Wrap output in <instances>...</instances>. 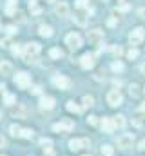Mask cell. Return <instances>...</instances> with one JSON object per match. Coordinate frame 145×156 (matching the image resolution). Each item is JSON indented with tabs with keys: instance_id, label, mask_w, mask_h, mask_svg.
<instances>
[{
	"instance_id": "6da1fadb",
	"label": "cell",
	"mask_w": 145,
	"mask_h": 156,
	"mask_svg": "<svg viewBox=\"0 0 145 156\" xmlns=\"http://www.w3.org/2000/svg\"><path fill=\"white\" fill-rule=\"evenodd\" d=\"M38 53H40V45H38L36 42H31V44H26V45H24L22 56H24L26 62H35V58L38 56Z\"/></svg>"
},
{
	"instance_id": "7a4b0ae2",
	"label": "cell",
	"mask_w": 145,
	"mask_h": 156,
	"mask_svg": "<svg viewBox=\"0 0 145 156\" xmlns=\"http://www.w3.org/2000/svg\"><path fill=\"white\" fill-rule=\"evenodd\" d=\"M72 127H74V122L71 118H64L62 122L53 125V131L55 133H69V131H72Z\"/></svg>"
},
{
	"instance_id": "3957f363",
	"label": "cell",
	"mask_w": 145,
	"mask_h": 156,
	"mask_svg": "<svg viewBox=\"0 0 145 156\" xmlns=\"http://www.w3.org/2000/svg\"><path fill=\"white\" fill-rule=\"evenodd\" d=\"M133 144H134V136L129 134V133H123L116 138V145L122 147V149H129V147H133Z\"/></svg>"
},
{
	"instance_id": "277c9868",
	"label": "cell",
	"mask_w": 145,
	"mask_h": 156,
	"mask_svg": "<svg viewBox=\"0 0 145 156\" xmlns=\"http://www.w3.org/2000/svg\"><path fill=\"white\" fill-rule=\"evenodd\" d=\"M122 102H123V96H122V93L118 89H111L107 93V104L109 105L116 107V105H122Z\"/></svg>"
},
{
	"instance_id": "5b68a950",
	"label": "cell",
	"mask_w": 145,
	"mask_h": 156,
	"mask_svg": "<svg viewBox=\"0 0 145 156\" xmlns=\"http://www.w3.org/2000/svg\"><path fill=\"white\" fill-rule=\"evenodd\" d=\"M143 38H145V29L143 27H134V29L129 33V42H131L133 45H138Z\"/></svg>"
},
{
	"instance_id": "8992f818",
	"label": "cell",
	"mask_w": 145,
	"mask_h": 156,
	"mask_svg": "<svg viewBox=\"0 0 145 156\" xmlns=\"http://www.w3.org/2000/svg\"><path fill=\"white\" fill-rule=\"evenodd\" d=\"M87 40L93 45H100L104 42V31L102 29H91V31H87Z\"/></svg>"
},
{
	"instance_id": "52a82bcc",
	"label": "cell",
	"mask_w": 145,
	"mask_h": 156,
	"mask_svg": "<svg viewBox=\"0 0 145 156\" xmlns=\"http://www.w3.org/2000/svg\"><path fill=\"white\" fill-rule=\"evenodd\" d=\"M15 83L20 87V89H27L29 85H31V75H27V73H16V76H15Z\"/></svg>"
},
{
	"instance_id": "ba28073f",
	"label": "cell",
	"mask_w": 145,
	"mask_h": 156,
	"mask_svg": "<svg viewBox=\"0 0 145 156\" xmlns=\"http://www.w3.org/2000/svg\"><path fill=\"white\" fill-rule=\"evenodd\" d=\"M65 44L69 45V49L76 51V49H80V45H82V37H80L78 33H69V35L65 37Z\"/></svg>"
},
{
	"instance_id": "9c48e42d",
	"label": "cell",
	"mask_w": 145,
	"mask_h": 156,
	"mask_svg": "<svg viewBox=\"0 0 145 156\" xmlns=\"http://www.w3.org/2000/svg\"><path fill=\"white\" fill-rule=\"evenodd\" d=\"M55 105H56V100L53 96H42L40 98V109L51 111V109H55Z\"/></svg>"
},
{
	"instance_id": "30bf717a",
	"label": "cell",
	"mask_w": 145,
	"mask_h": 156,
	"mask_svg": "<svg viewBox=\"0 0 145 156\" xmlns=\"http://www.w3.org/2000/svg\"><path fill=\"white\" fill-rule=\"evenodd\" d=\"M53 83L58 87V89H69L71 87V80L67 76H64V75H58V76L53 78Z\"/></svg>"
},
{
	"instance_id": "8fae6325",
	"label": "cell",
	"mask_w": 145,
	"mask_h": 156,
	"mask_svg": "<svg viewBox=\"0 0 145 156\" xmlns=\"http://www.w3.org/2000/svg\"><path fill=\"white\" fill-rule=\"evenodd\" d=\"M80 66L83 67V69H91L93 66H94V55H83L82 58H80Z\"/></svg>"
},
{
	"instance_id": "7c38bea8",
	"label": "cell",
	"mask_w": 145,
	"mask_h": 156,
	"mask_svg": "<svg viewBox=\"0 0 145 156\" xmlns=\"http://www.w3.org/2000/svg\"><path fill=\"white\" fill-rule=\"evenodd\" d=\"M55 13H56L58 16H67V15H69L67 4H65V2H58V4L55 5Z\"/></svg>"
},
{
	"instance_id": "4fadbf2b",
	"label": "cell",
	"mask_w": 145,
	"mask_h": 156,
	"mask_svg": "<svg viewBox=\"0 0 145 156\" xmlns=\"http://www.w3.org/2000/svg\"><path fill=\"white\" fill-rule=\"evenodd\" d=\"M100 127H102V131H104V133H112V131H114L112 118H104V120L100 122Z\"/></svg>"
},
{
	"instance_id": "5bb4252c",
	"label": "cell",
	"mask_w": 145,
	"mask_h": 156,
	"mask_svg": "<svg viewBox=\"0 0 145 156\" xmlns=\"http://www.w3.org/2000/svg\"><path fill=\"white\" fill-rule=\"evenodd\" d=\"M72 20H74L78 26H85V24H87V16H85V13H83V11H76V13H74V16H72Z\"/></svg>"
},
{
	"instance_id": "9a60e30c",
	"label": "cell",
	"mask_w": 145,
	"mask_h": 156,
	"mask_svg": "<svg viewBox=\"0 0 145 156\" xmlns=\"http://www.w3.org/2000/svg\"><path fill=\"white\" fill-rule=\"evenodd\" d=\"M38 33H40V37H44V38H49V37H53V27H51V26H45V24H42V26L38 27Z\"/></svg>"
},
{
	"instance_id": "2e32d148",
	"label": "cell",
	"mask_w": 145,
	"mask_h": 156,
	"mask_svg": "<svg viewBox=\"0 0 145 156\" xmlns=\"http://www.w3.org/2000/svg\"><path fill=\"white\" fill-rule=\"evenodd\" d=\"M11 73H13V66H11L9 62H0V75L7 76V75H11Z\"/></svg>"
},
{
	"instance_id": "e0dca14e",
	"label": "cell",
	"mask_w": 145,
	"mask_h": 156,
	"mask_svg": "<svg viewBox=\"0 0 145 156\" xmlns=\"http://www.w3.org/2000/svg\"><path fill=\"white\" fill-rule=\"evenodd\" d=\"M112 123H114V127H118V129H123V127H125V116H122V115H116V116H112Z\"/></svg>"
},
{
	"instance_id": "ac0fdd59",
	"label": "cell",
	"mask_w": 145,
	"mask_h": 156,
	"mask_svg": "<svg viewBox=\"0 0 145 156\" xmlns=\"http://www.w3.org/2000/svg\"><path fill=\"white\" fill-rule=\"evenodd\" d=\"M82 105H83V107H87V109H89V107H93V105H94V98H93L91 94H85V96L82 98Z\"/></svg>"
},
{
	"instance_id": "d6986e66",
	"label": "cell",
	"mask_w": 145,
	"mask_h": 156,
	"mask_svg": "<svg viewBox=\"0 0 145 156\" xmlns=\"http://www.w3.org/2000/svg\"><path fill=\"white\" fill-rule=\"evenodd\" d=\"M40 147H42L44 151H47V153H51V147H53V142H51L49 138H42V140H40Z\"/></svg>"
},
{
	"instance_id": "ffe728a7",
	"label": "cell",
	"mask_w": 145,
	"mask_h": 156,
	"mask_svg": "<svg viewBox=\"0 0 145 156\" xmlns=\"http://www.w3.org/2000/svg\"><path fill=\"white\" fill-rule=\"evenodd\" d=\"M65 109H67L69 113H74V115H78V113H80V105H76L72 100H69V102L65 104Z\"/></svg>"
},
{
	"instance_id": "44dd1931",
	"label": "cell",
	"mask_w": 145,
	"mask_h": 156,
	"mask_svg": "<svg viewBox=\"0 0 145 156\" xmlns=\"http://www.w3.org/2000/svg\"><path fill=\"white\" fill-rule=\"evenodd\" d=\"M129 93H131V96H134V98L140 96V94H142L140 85H138V83H131V85H129Z\"/></svg>"
},
{
	"instance_id": "7402d4cb",
	"label": "cell",
	"mask_w": 145,
	"mask_h": 156,
	"mask_svg": "<svg viewBox=\"0 0 145 156\" xmlns=\"http://www.w3.org/2000/svg\"><path fill=\"white\" fill-rule=\"evenodd\" d=\"M69 149L71 151H80L82 149V140H69Z\"/></svg>"
},
{
	"instance_id": "603a6c76",
	"label": "cell",
	"mask_w": 145,
	"mask_h": 156,
	"mask_svg": "<svg viewBox=\"0 0 145 156\" xmlns=\"http://www.w3.org/2000/svg\"><path fill=\"white\" fill-rule=\"evenodd\" d=\"M16 9V0H7V7H5V13L7 15H13Z\"/></svg>"
},
{
	"instance_id": "cb8c5ba5",
	"label": "cell",
	"mask_w": 145,
	"mask_h": 156,
	"mask_svg": "<svg viewBox=\"0 0 145 156\" xmlns=\"http://www.w3.org/2000/svg\"><path fill=\"white\" fill-rule=\"evenodd\" d=\"M62 55H64V53H62L58 47H53V49L49 51V56H51V58H55V60H56V58H62Z\"/></svg>"
},
{
	"instance_id": "d4e9b609",
	"label": "cell",
	"mask_w": 145,
	"mask_h": 156,
	"mask_svg": "<svg viewBox=\"0 0 145 156\" xmlns=\"http://www.w3.org/2000/svg\"><path fill=\"white\" fill-rule=\"evenodd\" d=\"M111 67H112V71H116V73H122V71H123V64H122L120 60H114Z\"/></svg>"
},
{
	"instance_id": "484cf974",
	"label": "cell",
	"mask_w": 145,
	"mask_h": 156,
	"mask_svg": "<svg viewBox=\"0 0 145 156\" xmlns=\"http://www.w3.org/2000/svg\"><path fill=\"white\" fill-rule=\"evenodd\" d=\"M9 133H11L13 136H20V134H22V129H20L16 123H13V125L9 127Z\"/></svg>"
},
{
	"instance_id": "4316f807",
	"label": "cell",
	"mask_w": 145,
	"mask_h": 156,
	"mask_svg": "<svg viewBox=\"0 0 145 156\" xmlns=\"http://www.w3.org/2000/svg\"><path fill=\"white\" fill-rule=\"evenodd\" d=\"M11 113H13V116H20V118L26 116V109H24V107H15Z\"/></svg>"
},
{
	"instance_id": "83f0119b",
	"label": "cell",
	"mask_w": 145,
	"mask_h": 156,
	"mask_svg": "<svg viewBox=\"0 0 145 156\" xmlns=\"http://www.w3.org/2000/svg\"><path fill=\"white\" fill-rule=\"evenodd\" d=\"M112 153H114V149L111 145H102V154L104 156H112Z\"/></svg>"
},
{
	"instance_id": "f1b7e54d",
	"label": "cell",
	"mask_w": 145,
	"mask_h": 156,
	"mask_svg": "<svg viewBox=\"0 0 145 156\" xmlns=\"http://www.w3.org/2000/svg\"><path fill=\"white\" fill-rule=\"evenodd\" d=\"M4 102H5L7 105H13V104H15V96L9 94V93H4Z\"/></svg>"
},
{
	"instance_id": "f546056e",
	"label": "cell",
	"mask_w": 145,
	"mask_h": 156,
	"mask_svg": "<svg viewBox=\"0 0 145 156\" xmlns=\"http://www.w3.org/2000/svg\"><path fill=\"white\" fill-rule=\"evenodd\" d=\"M11 53H13L15 56H18V55H22V53H24V49H22V47H20L18 44H15V45L11 47Z\"/></svg>"
},
{
	"instance_id": "4dcf8cb0",
	"label": "cell",
	"mask_w": 145,
	"mask_h": 156,
	"mask_svg": "<svg viewBox=\"0 0 145 156\" xmlns=\"http://www.w3.org/2000/svg\"><path fill=\"white\" fill-rule=\"evenodd\" d=\"M22 138H26V140H29V138H33V131L31 129H22V134H20Z\"/></svg>"
},
{
	"instance_id": "1f68e13d",
	"label": "cell",
	"mask_w": 145,
	"mask_h": 156,
	"mask_svg": "<svg viewBox=\"0 0 145 156\" xmlns=\"http://www.w3.org/2000/svg\"><path fill=\"white\" fill-rule=\"evenodd\" d=\"M138 55H140V53H138V49H134V47H133V49H131V51L127 53V56H129L131 60H134V58H138Z\"/></svg>"
},
{
	"instance_id": "d6a6232c",
	"label": "cell",
	"mask_w": 145,
	"mask_h": 156,
	"mask_svg": "<svg viewBox=\"0 0 145 156\" xmlns=\"http://www.w3.org/2000/svg\"><path fill=\"white\" fill-rule=\"evenodd\" d=\"M111 51L114 53V56H120V55H122V47H120V45H112Z\"/></svg>"
},
{
	"instance_id": "836d02e7",
	"label": "cell",
	"mask_w": 145,
	"mask_h": 156,
	"mask_svg": "<svg viewBox=\"0 0 145 156\" xmlns=\"http://www.w3.org/2000/svg\"><path fill=\"white\" fill-rule=\"evenodd\" d=\"M5 31H7V35H15V33H16V27H15V26H7Z\"/></svg>"
},
{
	"instance_id": "e575fe53",
	"label": "cell",
	"mask_w": 145,
	"mask_h": 156,
	"mask_svg": "<svg viewBox=\"0 0 145 156\" xmlns=\"http://www.w3.org/2000/svg\"><path fill=\"white\" fill-rule=\"evenodd\" d=\"M87 123H89V125H96V123H98V120H96V116H89V118H87Z\"/></svg>"
},
{
	"instance_id": "d590c367",
	"label": "cell",
	"mask_w": 145,
	"mask_h": 156,
	"mask_svg": "<svg viewBox=\"0 0 145 156\" xmlns=\"http://www.w3.org/2000/svg\"><path fill=\"white\" fill-rule=\"evenodd\" d=\"M31 93H33V94H40V93H42V87H40V85H35V87H31Z\"/></svg>"
},
{
	"instance_id": "8d00e7d4",
	"label": "cell",
	"mask_w": 145,
	"mask_h": 156,
	"mask_svg": "<svg viewBox=\"0 0 145 156\" xmlns=\"http://www.w3.org/2000/svg\"><path fill=\"white\" fill-rule=\"evenodd\" d=\"M89 145H91V142L87 138H82V147H89Z\"/></svg>"
},
{
	"instance_id": "74e56055",
	"label": "cell",
	"mask_w": 145,
	"mask_h": 156,
	"mask_svg": "<svg viewBox=\"0 0 145 156\" xmlns=\"http://www.w3.org/2000/svg\"><path fill=\"white\" fill-rule=\"evenodd\" d=\"M138 16H140V18H145V7H140V9H138Z\"/></svg>"
},
{
	"instance_id": "f35d334b",
	"label": "cell",
	"mask_w": 145,
	"mask_h": 156,
	"mask_svg": "<svg viewBox=\"0 0 145 156\" xmlns=\"http://www.w3.org/2000/svg\"><path fill=\"white\" fill-rule=\"evenodd\" d=\"M4 147H5V138L0 134V149H4Z\"/></svg>"
},
{
	"instance_id": "ab89813d",
	"label": "cell",
	"mask_w": 145,
	"mask_h": 156,
	"mask_svg": "<svg viewBox=\"0 0 145 156\" xmlns=\"http://www.w3.org/2000/svg\"><path fill=\"white\" fill-rule=\"evenodd\" d=\"M140 113H142V115L145 116V102L142 104V105H140Z\"/></svg>"
},
{
	"instance_id": "60d3db41",
	"label": "cell",
	"mask_w": 145,
	"mask_h": 156,
	"mask_svg": "<svg viewBox=\"0 0 145 156\" xmlns=\"http://www.w3.org/2000/svg\"><path fill=\"white\" fill-rule=\"evenodd\" d=\"M140 149H142V151H145V138L140 142Z\"/></svg>"
},
{
	"instance_id": "b9f144b4",
	"label": "cell",
	"mask_w": 145,
	"mask_h": 156,
	"mask_svg": "<svg viewBox=\"0 0 145 156\" xmlns=\"http://www.w3.org/2000/svg\"><path fill=\"white\" fill-rule=\"evenodd\" d=\"M116 24V18H109V26H114Z\"/></svg>"
},
{
	"instance_id": "7bdbcfd3",
	"label": "cell",
	"mask_w": 145,
	"mask_h": 156,
	"mask_svg": "<svg viewBox=\"0 0 145 156\" xmlns=\"http://www.w3.org/2000/svg\"><path fill=\"white\" fill-rule=\"evenodd\" d=\"M140 71H142V73H143V75H145V62H143V64H142V66H140Z\"/></svg>"
},
{
	"instance_id": "ee69618b",
	"label": "cell",
	"mask_w": 145,
	"mask_h": 156,
	"mask_svg": "<svg viewBox=\"0 0 145 156\" xmlns=\"http://www.w3.org/2000/svg\"><path fill=\"white\" fill-rule=\"evenodd\" d=\"M0 93H5V85H0Z\"/></svg>"
},
{
	"instance_id": "f6af8a7d",
	"label": "cell",
	"mask_w": 145,
	"mask_h": 156,
	"mask_svg": "<svg viewBox=\"0 0 145 156\" xmlns=\"http://www.w3.org/2000/svg\"><path fill=\"white\" fill-rule=\"evenodd\" d=\"M45 2H55V0H45Z\"/></svg>"
},
{
	"instance_id": "bcb514c9",
	"label": "cell",
	"mask_w": 145,
	"mask_h": 156,
	"mask_svg": "<svg viewBox=\"0 0 145 156\" xmlns=\"http://www.w3.org/2000/svg\"><path fill=\"white\" fill-rule=\"evenodd\" d=\"M118 2H123V0H118Z\"/></svg>"
},
{
	"instance_id": "7dc6e473",
	"label": "cell",
	"mask_w": 145,
	"mask_h": 156,
	"mask_svg": "<svg viewBox=\"0 0 145 156\" xmlns=\"http://www.w3.org/2000/svg\"><path fill=\"white\" fill-rule=\"evenodd\" d=\"M85 156H87V154H85Z\"/></svg>"
}]
</instances>
